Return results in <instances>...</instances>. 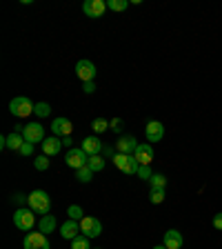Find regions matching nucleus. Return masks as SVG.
<instances>
[{"label":"nucleus","instance_id":"obj_36","mask_svg":"<svg viewBox=\"0 0 222 249\" xmlns=\"http://www.w3.org/2000/svg\"><path fill=\"white\" fill-rule=\"evenodd\" d=\"M213 227H216V229H222V212L213 216Z\"/></svg>","mask_w":222,"mask_h":249},{"label":"nucleus","instance_id":"obj_32","mask_svg":"<svg viewBox=\"0 0 222 249\" xmlns=\"http://www.w3.org/2000/svg\"><path fill=\"white\" fill-rule=\"evenodd\" d=\"M122 127H124L122 118H114L111 123H109V129L114 131V134H120V131H122Z\"/></svg>","mask_w":222,"mask_h":249},{"label":"nucleus","instance_id":"obj_39","mask_svg":"<svg viewBox=\"0 0 222 249\" xmlns=\"http://www.w3.org/2000/svg\"><path fill=\"white\" fill-rule=\"evenodd\" d=\"M0 147H2V149H7V136H2V138H0Z\"/></svg>","mask_w":222,"mask_h":249},{"label":"nucleus","instance_id":"obj_16","mask_svg":"<svg viewBox=\"0 0 222 249\" xmlns=\"http://www.w3.org/2000/svg\"><path fill=\"white\" fill-rule=\"evenodd\" d=\"M116 149H118V154H136V149H138V140L134 138V136H120L118 142H116Z\"/></svg>","mask_w":222,"mask_h":249},{"label":"nucleus","instance_id":"obj_19","mask_svg":"<svg viewBox=\"0 0 222 249\" xmlns=\"http://www.w3.org/2000/svg\"><path fill=\"white\" fill-rule=\"evenodd\" d=\"M56 227H58V223H56V216H53V213H47V216H42L40 223H38V229H40L42 233L56 231Z\"/></svg>","mask_w":222,"mask_h":249},{"label":"nucleus","instance_id":"obj_38","mask_svg":"<svg viewBox=\"0 0 222 249\" xmlns=\"http://www.w3.org/2000/svg\"><path fill=\"white\" fill-rule=\"evenodd\" d=\"M62 145H65V147H69V149H71V145H73V138H71V136H67V138H62Z\"/></svg>","mask_w":222,"mask_h":249},{"label":"nucleus","instance_id":"obj_27","mask_svg":"<svg viewBox=\"0 0 222 249\" xmlns=\"http://www.w3.org/2000/svg\"><path fill=\"white\" fill-rule=\"evenodd\" d=\"M129 7V0H109L107 2V9H114V11H124Z\"/></svg>","mask_w":222,"mask_h":249},{"label":"nucleus","instance_id":"obj_34","mask_svg":"<svg viewBox=\"0 0 222 249\" xmlns=\"http://www.w3.org/2000/svg\"><path fill=\"white\" fill-rule=\"evenodd\" d=\"M27 200H29V196H25V194H14V202H16V205H25Z\"/></svg>","mask_w":222,"mask_h":249},{"label":"nucleus","instance_id":"obj_12","mask_svg":"<svg viewBox=\"0 0 222 249\" xmlns=\"http://www.w3.org/2000/svg\"><path fill=\"white\" fill-rule=\"evenodd\" d=\"M71 129H73V124H71V120H67V118H53L51 120V134L53 136H58V138H67V136H71Z\"/></svg>","mask_w":222,"mask_h":249},{"label":"nucleus","instance_id":"obj_25","mask_svg":"<svg viewBox=\"0 0 222 249\" xmlns=\"http://www.w3.org/2000/svg\"><path fill=\"white\" fill-rule=\"evenodd\" d=\"M67 213H69V218H71V220H78V223L85 218V212H83V207H80V205H71V207L67 209Z\"/></svg>","mask_w":222,"mask_h":249},{"label":"nucleus","instance_id":"obj_40","mask_svg":"<svg viewBox=\"0 0 222 249\" xmlns=\"http://www.w3.org/2000/svg\"><path fill=\"white\" fill-rule=\"evenodd\" d=\"M154 249H167V247H165V245H155Z\"/></svg>","mask_w":222,"mask_h":249},{"label":"nucleus","instance_id":"obj_11","mask_svg":"<svg viewBox=\"0 0 222 249\" xmlns=\"http://www.w3.org/2000/svg\"><path fill=\"white\" fill-rule=\"evenodd\" d=\"M83 11L89 18H102V14L107 11V2H102V0H87L83 5Z\"/></svg>","mask_w":222,"mask_h":249},{"label":"nucleus","instance_id":"obj_28","mask_svg":"<svg viewBox=\"0 0 222 249\" xmlns=\"http://www.w3.org/2000/svg\"><path fill=\"white\" fill-rule=\"evenodd\" d=\"M91 129L96 131V134H102V131L109 129V123H107L104 118H96V120L91 123Z\"/></svg>","mask_w":222,"mask_h":249},{"label":"nucleus","instance_id":"obj_30","mask_svg":"<svg viewBox=\"0 0 222 249\" xmlns=\"http://www.w3.org/2000/svg\"><path fill=\"white\" fill-rule=\"evenodd\" d=\"M149 200H151V205H160V202H165V189H151Z\"/></svg>","mask_w":222,"mask_h":249},{"label":"nucleus","instance_id":"obj_5","mask_svg":"<svg viewBox=\"0 0 222 249\" xmlns=\"http://www.w3.org/2000/svg\"><path fill=\"white\" fill-rule=\"evenodd\" d=\"M22 247L25 249H51L49 245V238H47V233L42 231H29L22 240Z\"/></svg>","mask_w":222,"mask_h":249},{"label":"nucleus","instance_id":"obj_3","mask_svg":"<svg viewBox=\"0 0 222 249\" xmlns=\"http://www.w3.org/2000/svg\"><path fill=\"white\" fill-rule=\"evenodd\" d=\"M114 165L118 167L122 174H129V176H138L140 162L136 160V156H131V154H116Z\"/></svg>","mask_w":222,"mask_h":249},{"label":"nucleus","instance_id":"obj_33","mask_svg":"<svg viewBox=\"0 0 222 249\" xmlns=\"http://www.w3.org/2000/svg\"><path fill=\"white\" fill-rule=\"evenodd\" d=\"M34 149H36V145H31V142H25L22 145V149L18 151L20 156H34Z\"/></svg>","mask_w":222,"mask_h":249},{"label":"nucleus","instance_id":"obj_24","mask_svg":"<svg viewBox=\"0 0 222 249\" xmlns=\"http://www.w3.org/2000/svg\"><path fill=\"white\" fill-rule=\"evenodd\" d=\"M149 182H151V189H165L167 187V178L162 174H154Z\"/></svg>","mask_w":222,"mask_h":249},{"label":"nucleus","instance_id":"obj_29","mask_svg":"<svg viewBox=\"0 0 222 249\" xmlns=\"http://www.w3.org/2000/svg\"><path fill=\"white\" fill-rule=\"evenodd\" d=\"M34 167H36L38 171H47L49 169V156H45V154L38 156L36 160H34Z\"/></svg>","mask_w":222,"mask_h":249},{"label":"nucleus","instance_id":"obj_10","mask_svg":"<svg viewBox=\"0 0 222 249\" xmlns=\"http://www.w3.org/2000/svg\"><path fill=\"white\" fill-rule=\"evenodd\" d=\"M76 76L83 80V83H89V80H93L96 78V65H93L91 60H87V58H83V60L76 62Z\"/></svg>","mask_w":222,"mask_h":249},{"label":"nucleus","instance_id":"obj_22","mask_svg":"<svg viewBox=\"0 0 222 249\" xmlns=\"http://www.w3.org/2000/svg\"><path fill=\"white\" fill-rule=\"evenodd\" d=\"M34 114L38 118H47V116L51 114V105L49 103H36V109H34Z\"/></svg>","mask_w":222,"mask_h":249},{"label":"nucleus","instance_id":"obj_37","mask_svg":"<svg viewBox=\"0 0 222 249\" xmlns=\"http://www.w3.org/2000/svg\"><path fill=\"white\" fill-rule=\"evenodd\" d=\"M104 156H109V158H111V160H114V158H116V151L114 149H111V147H104Z\"/></svg>","mask_w":222,"mask_h":249},{"label":"nucleus","instance_id":"obj_21","mask_svg":"<svg viewBox=\"0 0 222 249\" xmlns=\"http://www.w3.org/2000/svg\"><path fill=\"white\" fill-rule=\"evenodd\" d=\"M87 167L91 171H102L104 169V158L102 156H89V160H87Z\"/></svg>","mask_w":222,"mask_h":249},{"label":"nucleus","instance_id":"obj_26","mask_svg":"<svg viewBox=\"0 0 222 249\" xmlns=\"http://www.w3.org/2000/svg\"><path fill=\"white\" fill-rule=\"evenodd\" d=\"M76 178H78L80 182H91V180H93V171L89 169V167H83V169L76 171Z\"/></svg>","mask_w":222,"mask_h":249},{"label":"nucleus","instance_id":"obj_18","mask_svg":"<svg viewBox=\"0 0 222 249\" xmlns=\"http://www.w3.org/2000/svg\"><path fill=\"white\" fill-rule=\"evenodd\" d=\"M134 156L140 165H151V160H154V147H151L149 142H142V145H138Z\"/></svg>","mask_w":222,"mask_h":249},{"label":"nucleus","instance_id":"obj_31","mask_svg":"<svg viewBox=\"0 0 222 249\" xmlns=\"http://www.w3.org/2000/svg\"><path fill=\"white\" fill-rule=\"evenodd\" d=\"M151 176H154V171H151V165H140L138 178H142V180H151Z\"/></svg>","mask_w":222,"mask_h":249},{"label":"nucleus","instance_id":"obj_35","mask_svg":"<svg viewBox=\"0 0 222 249\" xmlns=\"http://www.w3.org/2000/svg\"><path fill=\"white\" fill-rule=\"evenodd\" d=\"M83 91L85 93H93V91H96V83H93V80H89V83H83Z\"/></svg>","mask_w":222,"mask_h":249},{"label":"nucleus","instance_id":"obj_6","mask_svg":"<svg viewBox=\"0 0 222 249\" xmlns=\"http://www.w3.org/2000/svg\"><path fill=\"white\" fill-rule=\"evenodd\" d=\"M87 160L89 156L85 154L80 147H71V149H67V156H65V162H67V167H71V169H83V167H87Z\"/></svg>","mask_w":222,"mask_h":249},{"label":"nucleus","instance_id":"obj_13","mask_svg":"<svg viewBox=\"0 0 222 249\" xmlns=\"http://www.w3.org/2000/svg\"><path fill=\"white\" fill-rule=\"evenodd\" d=\"M80 149H83L87 156H98L100 151L104 149V147H102V140H100L98 136H87V138L83 140Z\"/></svg>","mask_w":222,"mask_h":249},{"label":"nucleus","instance_id":"obj_8","mask_svg":"<svg viewBox=\"0 0 222 249\" xmlns=\"http://www.w3.org/2000/svg\"><path fill=\"white\" fill-rule=\"evenodd\" d=\"M22 136H25V140L27 142H31V145L42 142V140H45V127H42L40 123H29V124H25Z\"/></svg>","mask_w":222,"mask_h":249},{"label":"nucleus","instance_id":"obj_14","mask_svg":"<svg viewBox=\"0 0 222 249\" xmlns=\"http://www.w3.org/2000/svg\"><path fill=\"white\" fill-rule=\"evenodd\" d=\"M182 243H185V238H182V233L178 229H169L162 236V245L167 249H182Z\"/></svg>","mask_w":222,"mask_h":249},{"label":"nucleus","instance_id":"obj_2","mask_svg":"<svg viewBox=\"0 0 222 249\" xmlns=\"http://www.w3.org/2000/svg\"><path fill=\"white\" fill-rule=\"evenodd\" d=\"M34 109H36V105L31 103L27 96H16V98H11V103H9V111L16 116V118H27V116L34 114Z\"/></svg>","mask_w":222,"mask_h":249},{"label":"nucleus","instance_id":"obj_17","mask_svg":"<svg viewBox=\"0 0 222 249\" xmlns=\"http://www.w3.org/2000/svg\"><path fill=\"white\" fill-rule=\"evenodd\" d=\"M62 138H58V136H49V138L42 140V154L45 156H58L62 149Z\"/></svg>","mask_w":222,"mask_h":249},{"label":"nucleus","instance_id":"obj_41","mask_svg":"<svg viewBox=\"0 0 222 249\" xmlns=\"http://www.w3.org/2000/svg\"><path fill=\"white\" fill-rule=\"evenodd\" d=\"M91 249H102V247H91Z\"/></svg>","mask_w":222,"mask_h":249},{"label":"nucleus","instance_id":"obj_15","mask_svg":"<svg viewBox=\"0 0 222 249\" xmlns=\"http://www.w3.org/2000/svg\"><path fill=\"white\" fill-rule=\"evenodd\" d=\"M60 236L65 240H73V238H78L80 236V223L78 220H65V223L60 225Z\"/></svg>","mask_w":222,"mask_h":249},{"label":"nucleus","instance_id":"obj_4","mask_svg":"<svg viewBox=\"0 0 222 249\" xmlns=\"http://www.w3.org/2000/svg\"><path fill=\"white\" fill-rule=\"evenodd\" d=\"M31 212H34V209H25V207L14 212V225L20 229V231H31L34 225H36V216Z\"/></svg>","mask_w":222,"mask_h":249},{"label":"nucleus","instance_id":"obj_9","mask_svg":"<svg viewBox=\"0 0 222 249\" xmlns=\"http://www.w3.org/2000/svg\"><path fill=\"white\" fill-rule=\"evenodd\" d=\"M145 136H147V142L154 145V142H160L162 136H165V124L160 120H149L145 127Z\"/></svg>","mask_w":222,"mask_h":249},{"label":"nucleus","instance_id":"obj_7","mask_svg":"<svg viewBox=\"0 0 222 249\" xmlns=\"http://www.w3.org/2000/svg\"><path fill=\"white\" fill-rule=\"evenodd\" d=\"M80 231H83V236H87V238H98L100 233H102V223L93 216H85L83 220H80Z\"/></svg>","mask_w":222,"mask_h":249},{"label":"nucleus","instance_id":"obj_23","mask_svg":"<svg viewBox=\"0 0 222 249\" xmlns=\"http://www.w3.org/2000/svg\"><path fill=\"white\" fill-rule=\"evenodd\" d=\"M71 249H91V245H89V238L80 233L78 238H73V240H71Z\"/></svg>","mask_w":222,"mask_h":249},{"label":"nucleus","instance_id":"obj_20","mask_svg":"<svg viewBox=\"0 0 222 249\" xmlns=\"http://www.w3.org/2000/svg\"><path fill=\"white\" fill-rule=\"evenodd\" d=\"M25 142H27L25 136L18 134V131H14V134L7 136V149H11V151H20Z\"/></svg>","mask_w":222,"mask_h":249},{"label":"nucleus","instance_id":"obj_1","mask_svg":"<svg viewBox=\"0 0 222 249\" xmlns=\"http://www.w3.org/2000/svg\"><path fill=\"white\" fill-rule=\"evenodd\" d=\"M27 205H29V209H34V213H42V216H47V213H49V209H51V198H49V194H47V192L36 189V192L29 194Z\"/></svg>","mask_w":222,"mask_h":249}]
</instances>
